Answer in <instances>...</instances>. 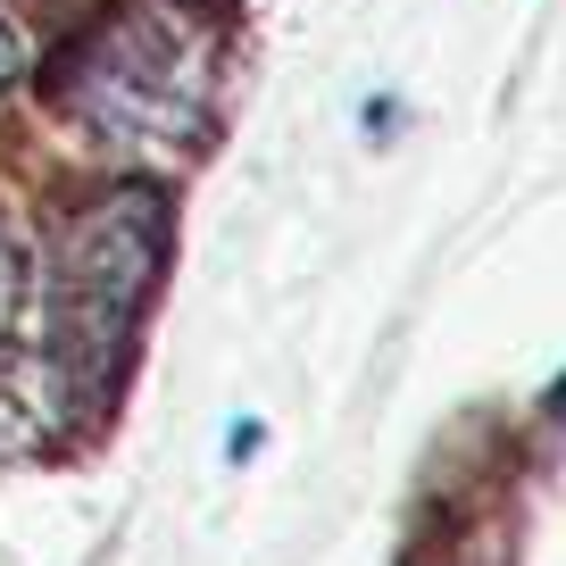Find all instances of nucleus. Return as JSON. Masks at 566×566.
I'll use <instances>...</instances> for the list:
<instances>
[{
	"label": "nucleus",
	"mask_w": 566,
	"mask_h": 566,
	"mask_svg": "<svg viewBox=\"0 0 566 566\" xmlns=\"http://www.w3.org/2000/svg\"><path fill=\"white\" fill-rule=\"evenodd\" d=\"M217 34L192 0H134L75 51L67 101L108 142H200L209 134Z\"/></svg>",
	"instance_id": "obj_1"
},
{
	"label": "nucleus",
	"mask_w": 566,
	"mask_h": 566,
	"mask_svg": "<svg viewBox=\"0 0 566 566\" xmlns=\"http://www.w3.org/2000/svg\"><path fill=\"white\" fill-rule=\"evenodd\" d=\"M159 242H167V200L150 184H108L59 233V367L75 391H117L125 350L142 325V292L159 275Z\"/></svg>",
	"instance_id": "obj_2"
},
{
	"label": "nucleus",
	"mask_w": 566,
	"mask_h": 566,
	"mask_svg": "<svg viewBox=\"0 0 566 566\" xmlns=\"http://www.w3.org/2000/svg\"><path fill=\"white\" fill-rule=\"evenodd\" d=\"M18 292H25V259H18V233L0 226V342L18 325Z\"/></svg>",
	"instance_id": "obj_3"
},
{
	"label": "nucleus",
	"mask_w": 566,
	"mask_h": 566,
	"mask_svg": "<svg viewBox=\"0 0 566 566\" xmlns=\"http://www.w3.org/2000/svg\"><path fill=\"white\" fill-rule=\"evenodd\" d=\"M358 125H367V142H391V125H400V101H391V92H375Z\"/></svg>",
	"instance_id": "obj_4"
},
{
	"label": "nucleus",
	"mask_w": 566,
	"mask_h": 566,
	"mask_svg": "<svg viewBox=\"0 0 566 566\" xmlns=\"http://www.w3.org/2000/svg\"><path fill=\"white\" fill-rule=\"evenodd\" d=\"M18 67H25V42H18V25L0 18V92L18 84Z\"/></svg>",
	"instance_id": "obj_5"
},
{
	"label": "nucleus",
	"mask_w": 566,
	"mask_h": 566,
	"mask_svg": "<svg viewBox=\"0 0 566 566\" xmlns=\"http://www.w3.org/2000/svg\"><path fill=\"white\" fill-rule=\"evenodd\" d=\"M549 417H558V424H566V384H558V400H549Z\"/></svg>",
	"instance_id": "obj_6"
}]
</instances>
